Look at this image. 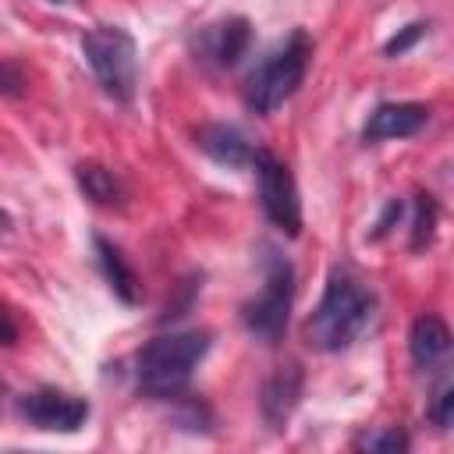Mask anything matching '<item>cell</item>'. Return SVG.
I'll return each mask as SVG.
<instances>
[{
	"label": "cell",
	"mask_w": 454,
	"mask_h": 454,
	"mask_svg": "<svg viewBox=\"0 0 454 454\" xmlns=\"http://www.w3.org/2000/svg\"><path fill=\"white\" fill-rule=\"evenodd\" d=\"M376 298L348 270H330L326 287L312 316L305 319V344L316 351H344L372 323Z\"/></svg>",
	"instance_id": "6da1fadb"
},
{
	"label": "cell",
	"mask_w": 454,
	"mask_h": 454,
	"mask_svg": "<svg viewBox=\"0 0 454 454\" xmlns=\"http://www.w3.org/2000/svg\"><path fill=\"white\" fill-rule=\"evenodd\" d=\"M206 351H209L206 330H177L153 337L135 358L138 390L149 397H177L188 387L195 365L206 358Z\"/></svg>",
	"instance_id": "7a4b0ae2"
},
{
	"label": "cell",
	"mask_w": 454,
	"mask_h": 454,
	"mask_svg": "<svg viewBox=\"0 0 454 454\" xmlns=\"http://www.w3.org/2000/svg\"><path fill=\"white\" fill-rule=\"evenodd\" d=\"M309 57H312V39H309L305 28H294L277 50H270L248 71V78H245V103H248V110L266 117L277 106H284L298 92V85H301V78L309 71Z\"/></svg>",
	"instance_id": "3957f363"
},
{
	"label": "cell",
	"mask_w": 454,
	"mask_h": 454,
	"mask_svg": "<svg viewBox=\"0 0 454 454\" xmlns=\"http://www.w3.org/2000/svg\"><path fill=\"white\" fill-rule=\"evenodd\" d=\"M82 53H85V64L92 67L99 89L117 103H131L135 85H138L135 39L121 25H96L82 35Z\"/></svg>",
	"instance_id": "277c9868"
},
{
	"label": "cell",
	"mask_w": 454,
	"mask_h": 454,
	"mask_svg": "<svg viewBox=\"0 0 454 454\" xmlns=\"http://www.w3.org/2000/svg\"><path fill=\"white\" fill-rule=\"evenodd\" d=\"M291 301H294V266L277 255L266 252V277L255 298H248L241 305V323L248 326L252 337L277 344L287 330V316H291Z\"/></svg>",
	"instance_id": "5b68a950"
},
{
	"label": "cell",
	"mask_w": 454,
	"mask_h": 454,
	"mask_svg": "<svg viewBox=\"0 0 454 454\" xmlns=\"http://www.w3.org/2000/svg\"><path fill=\"white\" fill-rule=\"evenodd\" d=\"M252 167H255V181H259L262 213L287 238H298V231H301V199H298V184H294L291 167L284 160H277L270 149H255Z\"/></svg>",
	"instance_id": "8992f818"
},
{
	"label": "cell",
	"mask_w": 454,
	"mask_h": 454,
	"mask_svg": "<svg viewBox=\"0 0 454 454\" xmlns=\"http://www.w3.org/2000/svg\"><path fill=\"white\" fill-rule=\"evenodd\" d=\"M18 415L43 433H78L89 419V401L57 387H39L18 397Z\"/></svg>",
	"instance_id": "52a82bcc"
},
{
	"label": "cell",
	"mask_w": 454,
	"mask_h": 454,
	"mask_svg": "<svg viewBox=\"0 0 454 454\" xmlns=\"http://www.w3.org/2000/svg\"><path fill=\"white\" fill-rule=\"evenodd\" d=\"M248 46H252V25L241 14L223 18V21L209 25V28H202L199 39H195V53L202 60L216 64V67H234L248 53Z\"/></svg>",
	"instance_id": "ba28073f"
},
{
	"label": "cell",
	"mask_w": 454,
	"mask_h": 454,
	"mask_svg": "<svg viewBox=\"0 0 454 454\" xmlns=\"http://www.w3.org/2000/svg\"><path fill=\"white\" fill-rule=\"evenodd\" d=\"M429 121V106L426 103H380L365 128H362V142H387V138H411L426 128Z\"/></svg>",
	"instance_id": "9c48e42d"
},
{
	"label": "cell",
	"mask_w": 454,
	"mask_h": 454,
	"mask_svg": "<svg viewBox=\"0 0 454 454\" xmlns=\"http://www.w3.org/2000/svg\"><path fill=\"white\" fill-rule=\"evenodd\" d=\"M298 397H301V369L294 362H287L262 387V419L273 429H280L291 419V411L298 408Z\"/></svg>",
	"instance_id": "30bf717a"
},
{
	"label": "cell",
	"mask_w": 454,
	"mask_h": 454,
	"mask_svg": "<svg viewBox=\"0 0 454 454\" xmlns=\"http://www.w3.org/2000/svg\"><path fill=\"white\" fill-rule=\"evenodd\" d=\"M408 351H411L415 369H422V372L426 369H436L447 358V351H450V330H447V323L440 316H433V312L419 316L411 323V333H408Z\"/></svg>",
	"instance_id": "8fae6325"
},
{
	"label": "cell",
	"mask_w": 454,
	"mask_h": 454,
	"mask_svg": "<svg viewBox=\"0 0 454 454\" xmlns=\"http://www.w3.org/2000/svg\"><path fill=\"white\" fill-rule=\"evenodd\" d=\"M199 149L216 160L220 167H248L252 163V142L234 124H202L199 128Z\"/></svg>",
	"instance_id": "7c38bea8"
},
{
	"label": "cell",
	"mask_w": 454,
	"mask_h": 454,
	"mask_svg": "<svg viewBox=\"0 0 454 454\" xmlns=\"http://www.w3.org/2000/svg\"><path fill=\"white\" fill-rule=\"evenodd\" d=\"M92 248H96V262H99V273H103V280L110 284V291L124 301V305H135L138 301V277H135V270L128 266V259L121 255V248L117 245H110L106 238H92Z\"/></svg>",
	"instance_id": "4fadbf2b"
},
{
	"label": "cell",
	"mask_w": 454,
	"mask_h": 454,
	"mask_svg": "<svg viewBox=\"0 0 454 454\" xmlns=\"http://www.w3.org/2000/svg\"><path fill=\"white\" fill-rule=\"evenodd\" d=\"M74 177H78V188L85 192V199H92L96 206H114L124 195L117 174L106 170V167H99V163H78L74 167Z\"/></svg>",
	"instance_id": "5bb4252c"
},
{
	"label": "cell",
	"mask_w": 454,
	"mask_h": 454,
	"mask_svg": "<svg viewBox=\"0 0 454 454\" xmlns=\"http://www.w3.org/2000/svg\"><path fill=\"white\" fill-rule=\"evenodd\" d=\"M436 220H440V206L429 192L415 195V216H411V252H422L433 234H436Z\"/></svg>",
	"instance_id": "9a60e30c"
},
{
	"label": "cell",
	"mask_w": 454,
	"mask_h": 454,
	"mask_svg": "<svg viewBox=\"0 0 454 454\" xmlns=\"http://www.w3.org/2000/svg\"><path fill=\"white\" fill-rule=\"evenodd\" d=\"M355 447L358 450H372V454H401V450H408V436L397 426H383V429L362 433L355 440Z\"/></svg>",
	"instance_id": "2e32d148"
},
{
	"label": "cell",
	"mask_w": 454,
	"mask_h": 454,
	"mask_svg": "<svg viewBox=\"0 0 454 454\" xmlns=\"http://www.w3.org/2000/svg\"><path fill=\"white\" fill-rule=\"evenodd\" d=\"M450 411H454V387H450V383H443V387L433 394V401H429L426 415H429V422H433L436 429H447V426H450Z\"/></svg>",
	"instance_id": "e0dca14e"
},
{
	"label": "cell",
	"mask_w": 454,
	"mask_h": 454,
	"mask_svg": "<svg viewBox=\"0 0 454 454\" xmlns=\"http://www.w3.org/2000/svg\"><path fill=\"white\" fill-rule=\"evenodd\" d=\"M422 32H426V25H422V21H411V25H404L397 35H390V39L383 43V53H387V57H401L404 50H411V46L422 39Z\"/></svg>",
	"instance_id": "ac0fdd59"
},
{
	"label": "cell",
	"mask_w": 454,
	"mask_h": 454,
	"mask_svg": "<svg viewBox=\"0 0 454 454\" xmlns=\"http://www.w3.org/2000/svg\"><path fill=\"white\" fill-rule=\"evenodd\" d=\"M25 89V71L14 60H0V96H21Z\"/></svg>",
	"instance_id": "d6986e66"
},
{
	"label": "cell",
	"mask_w": 454,
	"mask_h": 454,
	"mask_svg": "<svg viewBox=\"0 0 454 454\" xmlns=\"http://www.w3.org/2000/svg\"><path fill=\"white\" fill-rule=\"evenodd\" d=\"M401 213H404V202H401V199H390V202H387V209H383V216L376 220L372 238H383V234H387V231H390V227L401 220Z\"/></svg>",
	"instance_id": "ffe728a7"
},
{
	"label": "cell",
	"mask_w": 454,
	"mask_h": 454,
	"mask_svg": "<svg viewBox=\"0 0 454 454\" xmlns=\"http://www.w3.org/2000/svg\"><path fill=\"white\" fill-rule=\"evenodd\" d=\"M14 337H18V326H14L11 312L0 309V344H14Z\"/></svg>",
	"instance_id": "44dd1931"
},
{
	"label": "cell",
	"mask_w": 454,
	"mask_h": 454,
	"mask_svg": "<svg viewBox=\"0 0 454 454\" xmlns=\"http://www.w3.org/2000/svg\"><path fill=\"white\" fill-rule=\"evenodd\" d=\"M7 231H11V213H7V209H0V238H4Z\"/></svg>",
	"instance_id": "7402d4cb"
},
{
	"label": "cell",
	"mask_w": 454,
	"mask_h": 454,
	"mask_svg": "<svg viewBox=\"0 0 454 454\" xmlns=\"http://www.w3.org/2000/svg\"><path fill=\"white\" fill-rule=\"evenodd\" d=\"M53 4H74V0H53Z\"/></svg>",
	"instance_id": "603a6c76"
},
{
	"label": "cell",
	"mask_w": 454,
	"mask_h": 454,
	"mask_svg": "<svg viewBox=\"0 0 454 454\" xmlns=\"http://www.w3.org/2000/svg\"><path fill=\"white\" fill-rule=\"evenodd\" d=\"M0 397H4V383H0Z\"/></svg>",
	"instance_id": "cb8c5ba5"
}]
</instances>
